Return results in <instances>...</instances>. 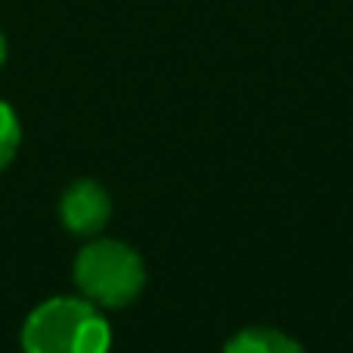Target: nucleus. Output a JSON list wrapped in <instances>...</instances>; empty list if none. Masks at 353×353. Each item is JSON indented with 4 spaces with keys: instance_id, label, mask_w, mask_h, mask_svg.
<instances>
[{
    "instance_id": "nucleus-1",
    "label": "nucleus",
    "mask_w": 353,
    "mask_h": 353,
    "mask_svg": "<svg viewBox=\"0 0 353 353\" xmlns=\"http://www.w3.org/2000/svg\"><path fill=\"white\" fill-rule=\"evenodd\" d=\"M19 344L22 353H109L112 325L87 298L56 294L25 316Z\"/></svg>"
},
{
    "instance_id": "nucleus-2",
    "label": "nucleus",
    "mask_w": 353,
    "mask_h": 353,
    "mask_svg": "<svg viewBox=\"0 0 353 353\" xmlns=\"http://www.w3.org/2000/svg\"><path fill=\"white\" fill-rule=\"evenodd\" d=\"M72 279L78 294L99 310H124L146 288V261L134 245L121 239L93 236L84 242L72 263Z\"/></svg>"
},
{
    "instance_id": "nucleus-3",
    "label": "nucleus",
    "mask_w": 353,
    "mask_h": 353,
    "mask_svg": "<svg viewBox=\"0 0 353 353\" xmlns=\"http://www.w3.org/2000/svg\"><path fill=\"white\" fill-rule=\"evenodd\" d=\"M112 220V195L93 176L72 180L59 195V223L68 236L93 239L103 236V230Z\"/></svg>"
},
{
    "instance_id": "nucleus-4",
    "label": "nucleus",
    "mask_w": 353,
    "mask_h": 353,
    "mask_svg": "<svg viewBox=\"0 0 353 353\" xmlns=\"http://www.w3.org/2000/svg\"><path fill=\"white\" fill-rule=\"evenodd\" d=\"M223 353H307V347L273 325H248L223 344Z\"/></svg>"
},
{
    "instance_id": "nucleus-5",
    "label": "nucleus",
    "mask_w": 353,
    "mask_h": 353,
    "mask_svg": "<svg viewBox=\"0 0 353 353\" xmlns=\"http://www.w3.org/2000/svg\"><path fill=\"white\" fill-rule=\"evenodd\" d=\"M19 149H22V121H19V112L6 99H0V171H6L16 161Z\"/></svg>"
},
{
    "instance_id": "nucleus-6",
    "label": "nucleus",
    "mask_w": 353,
    "mask_h": 353,
    "mask_svg": "<svg viewBox=\"0 0 353 353\" xmlns=\"http://www.w3.org/2000/svg\"><path fill=\"white\" fill-rule=\"evenodd\" d=\"M6 53H10V47H6V34H3V28H0V68L6 65Z\"/></svg>"
}]
</instances>
